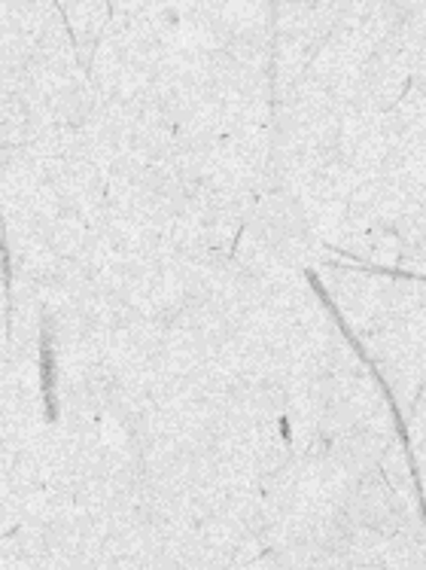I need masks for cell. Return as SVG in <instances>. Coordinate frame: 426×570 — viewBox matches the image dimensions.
I'll return each instance as SVG.
<instances>
[{"label":"cell","instance_id":"cell-1","mask_svg":"<svg viewBox=\"0 0 426 570\" xmlns=\"http://www.w3.org/2000/svg\"><path fill=\"white\" fill-rule=\"evenodd\" d=\"M305 275H308V284H311V287H314V293H317V296H320V303L326 305V308H329V312H333V317H335V321H338V326H341V333H345V336H347V342H350V345H354V348H357L359 357H363V361H366V366H369L371 375H375V382L380 384V391H384V394H387V400H390L393 419H396V433H399V440H403L405 454H408V464H412V473H415L417 491H420V501H424V485H420V473H417L415 452H412V443H408V431H405L403 415H399V409H396V396H393L390 384L384 382V375L378 373V366H375V361H371L369 354H366V348H363V342H359V338L354 336V333H350V326H347V321H345V317H341V312H338V308H335V303H333V299H329V293L323 291V284H320V278H317V272H314V268H308V272H305Z\"/></svg>","mask_w":426,"mask_h":570},{"label":"cell","instance_id":"cell-2","mask_svg":"<svg viewBox=\"0 0 426 570\" xmlns=\"http://www.w3.org/2000/svg\"><path fill=\"white\" fill-rule=\"evenodd\" d=\"M40 379H43V396H47V419L58 421V400H56V354H52V338L43 330L40 338Z\"/></svg>","mask_w":426,"mask_h":570}]
</instances>
